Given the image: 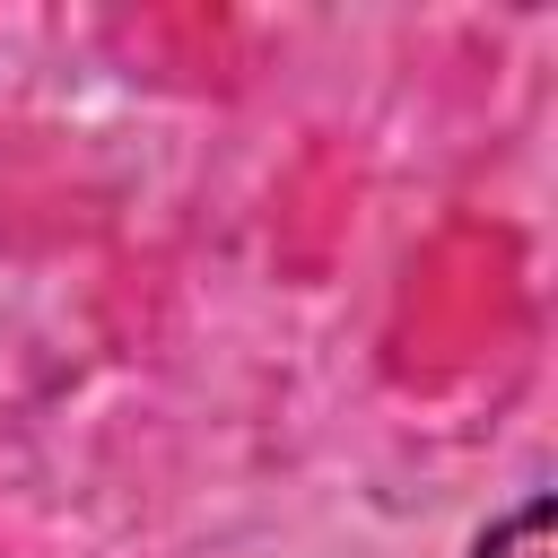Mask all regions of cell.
<instances>
[{"mask_svg": "<svg viewBox=\"0 0 558 558\" xmlns=\"http://www.w3.org/2000/svg\"><path fill=\"white\" fill-rule=\"evenodd\" d=\"M471 558H549V497H523L497 532H480Z\"/></svg>", "mask_w": 558, "mask_h": 558, "instance_id": "1", "label": "cell"}]
</instances>
